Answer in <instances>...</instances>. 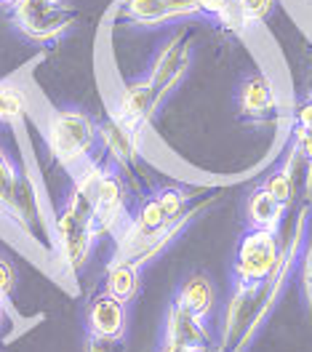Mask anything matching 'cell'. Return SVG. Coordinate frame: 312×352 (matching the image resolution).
Masks as SVG:
<instances>
[{"mask_svg": "<svg viewBox=\"0 0 312 352\" xmlns=\"http://www.w3.org/2000/svg\"><path fill=\"white\" fill-rule=\"evenodd\" d=\"M43 139L51 157L59 166L75 171L99 150V126L89 112L54 107L43 118Z\"/></svg>", "mask_w": 312, "mask_h": 352, "instance_id": "1", "label": "cell"}, {"mask_svg": "<svg viewBox=\"0 0 312 352\" xmlns=\"http://www.w3.org/2000/svg\"><path fill=\"white\" fill-rule=\"evenodd\" d=\"M8 14L14 30L38 45L59 41L80 19V11L69 0H14Z\"/></svg>", "mask_w": 312, "mask_h": 352, "instance_id": "2", "label": "cell"}, {"mask_svg": "<svg viewBox=\"0 0 312 352\" xmlns=\"http://www.w3.org/2000/svg\"><path fill=\"white\" fill-rule=\"evenodd\" d=\"M280 256H283V243L275 230L248 227L238 241L232 262L235 286H262L280 264Z\"/></svg>", "mask_w": 312, "mask_h": 352, "instance_id": "3", "label": "cell"}, {"mask_svg": "<svg viewBox=\"0 0 312 352\" xmlns=\"http://www.w3.org/2000/svg\"><path fill=\"white\" fill-rule=\"evenodd\" d=\"M112 11L120 22L144 30L203 19L198 0H115Z\"/></svg>", "mask_w": 312, "mask_h": 352, "instance_id": "4", "label": "cell"}, {"mask_svg": "<svg viewBox=\"0 0 312 352\" xmlns=\"http://www.w3.org/2000/svg\"><path fill=\"white\" fill-rule=\"evenodd\" d=\"M190 65H192V32H190V27H179L160 43L150 62V72H147L160 102L184 80V75L190 72Z\"/></svg>", "mask_w": 312, "mask_h": 352, "instance_id": "5", "label": "cell"}, {"mask_svg": "<svg viewBox=\"0 0 312 352\" xmlns=\"http://www.w3.org/2000/svg\"><path fill=\"white\" fill-rule=\"evenodd\" d=\"M129 219V190L120 176V168H115L107 160V171L102 176L93 198V232L96 238H115L118 230Z\"/></svg>", "mask_w": 312, "mask_h": 352, "instance_id": "6", "label": "cell"}, {"mask_svg": "<svg viewBox=\"0 0 312 352\" xmlns=\"http://www.w3.org/2000/svg\"><path fill=\"white\" fill-rule=\"evenodd\" d=\"M160 96H157L153 80L144 75V78H136L129 80L115 91V99H112L110 112L129 129L136 131H147V126L153 123L155 112L160 110Z\"/></svg>", "mask_w": 312, "mask_h": 352, "instance_id": "7", "label": "cell"}, {"mask_svg": "<svg viewBox=\"0 0 312 352\" xmlns=\"http://www.w3.org/2000/svg\"><path fill=\"white\" fill-rule=\"evenodd\" d=\"M96 126H99V150L104 153V157L115 168L131 171L144 153V131L123 126L112 112L96 120Z\"/></svg>", "mask_w": 312, "mask_h": 352, "instance_id": "8", "label": "cell"}, {"mask_svg": "<svg viewBox=\"0 0 312 352\" xmlns=\"http://www.w3.org/2000/svg\"><path fill=\"white\" fill-rule=\"evenodd\" d=\"M235 102H238L241 120L265 126L269 120H275V115H278V88L269 80V75L251 72L238 86Z\"/></svg>", "mask_w": 312, "mask_h": 352, "instance_id": "9", "label": "cell"}, {"mask_svg": "<svg viewBox=\"0 0 312 352\" xmlns=\"http://www.w3.org/2000/svg\"><path fill=\"white\" fill-rule=\"evenodd\" d=\"M129 326V312L120 299L110 296L107 291L96 294L86 309V333L91 336H107V339H123Z\"/></svg>", "mask_w": 312, "mask_h": 352, "instance_id": "10", "label": "cell"}, {"mask_svg": "<svg viewBox=\"0 0 312 352\" xmlns=\"http://www.w3.org/2000/svg\"><path fill=\"white\" fill-rule=\"evenodd\" d=\"M163 339H174V342L195 352H208V344H211V333H208V326H205V318L195 315L184 305H179L177 299L171 302L168 315H166Z\"/></svg>", "mask_w": 312, "mask_h": 352, "instance_id": "11", "label": "cell"}, {"mask_svg": "<svg viewBox=\"0 0 312 352\" xmlns=\"http://www.w3.org/2000/svg\"><path fill=\"white\" fill-rule=\"evenodd\" d=\"M139 288H142V267L126 256L112 254L110 264L104 270V291L120 299L123 305H129L136 299Z\"/></svg>", "mask_w": 312, "mask_h": 352, "instance_id": "12", "label": "cell"}, {"mask_svg": "<svg viewBox=\"0 0 312 352\" xmlns=\"http://www.w3.org/2000/svg\"><path fill=\"white\" fill-rule=\"evenodd\" d=\"M174 299H177L179 305H184L187 309H192L195 315L208 318L211 309L216 307V288H214L211 278L205 272H190L181 280V286H179Z\"/></svg>", "mask_w": 312, "mask_h": 352, "instance_id": "13", "label": "cell"}, {"mask_svg": "<svg viewBox=\"0 0 312 352\" xmlns=\"http://www.w3.org/2000/svg\"><path fill=\"white\" fill-rule=\"evenodd\" d=\"M286 217V206L280 200H275L267 190L259 184L251 190V195L245 200V219L248 227H259V230H280V221Z\"/></svg>", "mask_w": 312, "mask_h": 352, "instance_id": "14", "label": "cell"}, {"mask_svg": "<svg viewBox=\"0 0 312 352\" xmlns=\"http://www.w3.org/2000/svg\"><path fill=\"white\" fill-rule=\"evenodd\" d=\"M203 11V19H211L216 27H222L232 35H243L248 32L243 24V14L238 0H198Z\"/></svg>", "mask_w": 312, "mask_h": 352, "instance_id": "15", "label": "cell"}, {"mask_svg": "<svg viewBox=\"0 0 312 352\" xmlns=\"http://www.w3.org/2000/svg\"><path fill=\"white\" fill-rule=\"evenodd\" d=\"M27 112H30V99L24 88L11 78L0 80V123H22Z\"/></svg>", "mask_w": 312, "mask_h": 352, "instance_id": "16", "label": "cell"}, {"mask_svg": "<svg viewBox=\"0 0 312 352\" xmlns=\"http://www.w3.org/2000/svg\"><path fill=\"white\" fill-rule=\"evenodd\" d=\"M19 179H22V168L0 147V217L8 221H11V211H14V195H16Z\"/></svg>", "mask_w": 312, "mask_h": 352, "instance_id": "17", "label": "cell"}, {"mask_svg": "<svg viewBox=\"0 0 312 352\" xmlns=\"http://www.w3.org/2000/svg\"><path fill=\"white\" fill-rule=\"evenodd\" d=\"M198 190H192V187H181V184H166V187H157L155 192H153V198L157 200V206L163 208V214L168 217V219H177L181 217L195 200Z\"/></svg>", "mask_w": 312, "mask_h": 352, "instance_id": "18", "label": "cell"}, {"mask_svg": "<svg viewBox=\"0 0 312 352\" xmlns=\"http://www.w3.org/2000/svg\"><path fill=\"white\" fill-rule=\"evenodd\" d=\"M293 153V150H291ZM293 157H296V153H293ZM293 157L291 160H286L280 168H275L272 174L262 182V187L267 190L269 195L275 200H280L286 208L291 206V200H293V195H296V179H293Z\"/></svg>", "mask_w": 312, "mask_h": 352, "instance_id": "19", "label": "cell"}, {"mask_svg": "<svg viewBox=\"0 0 312 352\" xmlns=\"http://www.w3.org/2000/svg\"><path fill=\"white\" fill-rule=\"evenodd\" d=\"M238 6L243 14L245 30H254V27H262L269 22V16L278 8V0H238Z\"/></svg>", "mask_w": 312, "mask_h": 352, "instance_id": "20", "label": "cell"}, {"mask_svg": "<svg viewBox=\"0 0 312 352\" xmlns=\"http://www.w3.org/2000/svg\"><path fill=\"white\" fill-rule=\"evenodd\" d=\"M299 286H302V299H304V309L312 323V235L304 251H302V262H299Z\"/></svg>", "mask_w": 312, "mask_h": 352, "instance_id": "21", "label": "cell"}, {"mask_svg": "<svg viewBox=\"0 0 312 352\" xmlns=\"http://www.w3.org/2000/svg\"><path fill=\"white\" fill-rule=\"evenodd\" d=\"M16 288V270L5 256H0V302H11V294Z\"/></svg>", "mask_w": 312, "mask_h": 352, "instance_id": "22", "label": "cell"}, {"mask_svg": "<svg viewBox=\"0 0 312 352\" xmlns=\"http://www.w3.org/2000/svg\"><path fill=\"white\" fill-rule=\"evenodd\" d=\"M83 352H126V344H123V339H107V336H91V333H86Z\"/></svg>", "mask_w": 312, "mask_h": 352, "instance_id": "23", "label": "cell"}, {"mask_svg": "<svg viewBox=\"0 0 312 352\" xmlns=\"http://www.w3.org/2000/svg\"><path fill=\"white\" fill-rule=\"evenodd\" d=\"M293 150L299 157H304L307 163H312V131L293 126Z\"/></svg>", "mask_w": 312, "mask_h": 352, "instance_id": "24", "label": "cell"}, {"mask_svg": "<svg viewBox=\"0 0 312 352\" xmlns=\"http://www.w3.org/2000/svg\"><path fill=\"white\" fill-rule=\"evenodd\" d=\"M293 126L312 131V96L293 107Z\"/></svg>", "mask_w": 312, "mask_h": 352, "instance_id": "25", "label": "cell"}, {"mask_svg": "<svg viewBox=\"0 0 312 352\" xmlns=\"http://www.w3.org/2000/svg\"><path fill=\"white\" fill-rule=\"evenodd\" d=\"M160 352H195V350H190V347L179 344V342H174V339H163V344H160Z\"/></svg>", "mask_w": 312, "mask_h": 352, "instance_id": "26", "label": "cell"}, {"mask_svg": "<svg viewBox=\"0 0 312 352\" xmlns=\"http://www.w3.org/2000/svg\"><path fill=\"white\" fill-rule=\"evenodd\" d=\"M5 315H8V305L0 302V329H3V323H5Z\"/></svg>", "mask_w": 312, "mask_h": 352, "instance_id": "27", "label": "cell"}, {"mask_svg": "<svg viewBox=\"0 0 312 352\" xmlns=\"http://www.w3.org/2000/svg\"><path fill=\"white\" fill-rule=\"evenodd\" d=\"M11 3H14V0H0V8H8Z\"/></svg>", "mask_w": 312, "mask_h": 352, "instance_id": "28", "label": "cell"}]
</instances>
